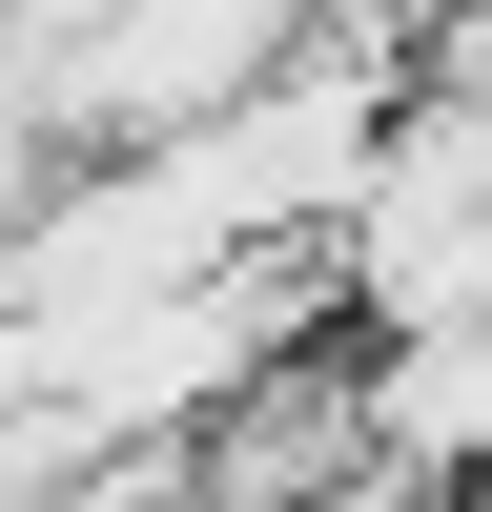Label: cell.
<instances>
[{
    "label": "cell",
    "instance_id": "obj_2",
    "mask_svg": "<svg viewBox=\"0 0 492 512\" xmlns=\"http://www.w3.org/2000/svg\"><path fill=\"white\" fill-rule=\"evenodd\" d=\"M185 472H205V512H308V492H369V472H390L369 328H308V349H267L226 410H185Z\"/></svg>",
    "mask_w": 492,
    "mask_h": 512
},
{
    "label": "cell",
    "instance_id": "obj_3",
    "mask_svg": "<svg viewBox=\"0 0 492 512\" xmlns=\"http://www.w3.org/2000/svg\"><path fill=\"white\" fill-rule=\"evenodd\" d=\"M369 410H390V472L492 492V308H451V328H369Z\"/></svg>",
    "mask_w": 492,
    "mask_h": 512
},
{
    "label": "cell",
    "instance_id": "obj_5",
    "mask_svg": "<svg viewBox=\"0 0 492 512\" xmlns=\"http://www.w3.org/2000/svg\"><path fill=\"white\" fill-rule=\"evenodd\" d=\"M431 82H451V103H492V0H431Z\"/></svg>",
    "mask_w": 492,
    "mask_h": 512
},
{
    "label": "cell",
    "instance_id": "obj_4",
    "mask_svg": "<svg viewBox=\"0 0 492 512\" xmlns=\"http://www.w3.org/2000/svg\"><path fill=\"white\" fill-rule=\"evenodd\" d=\"M0 512H205V472H185V431H123L103 472H62V492H0Z\"/></svg>",
    "mask_w": 492,
    "mask_h": 512
},
{
    "label": "cell",
    "instance_id": "obj_1",
    "mask_svg": "<svg viewBox=\"0 0 492 512\" xmlns=\"http://www.w3.org/2000/svg\"><path fill=\"white\" fill-rule=\"evenodd\" d=\"M328 267H349V328H451V308H492V103L410 82L390 144H369V205L328 226Z\"/></svg>",
    "mask_w": 492,
    "mask_h": 512
}]
</instances>
